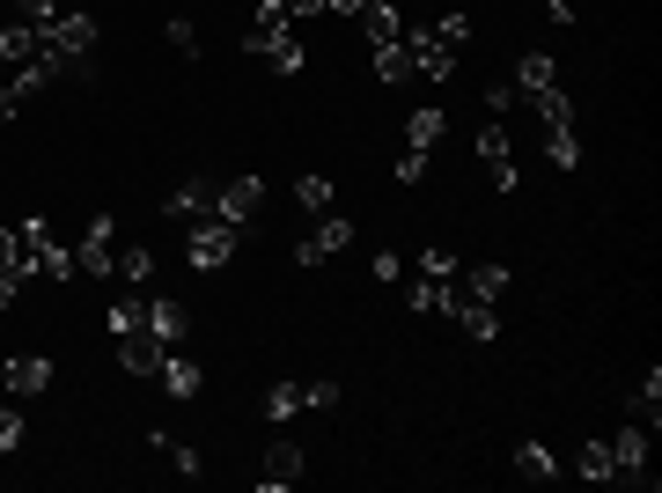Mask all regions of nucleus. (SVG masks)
<instances>
[{"label": "nucleus", "mask_w": 662, "mask_h": 493, "mask_svg": "<svg viewBox=\"0 0 662 493\" xmlns=\"http://www.w3.org/2000/svg\"><path fill=\"white\" fill-rule=\"evenodd\" d=\"M97 37H103V30H97L89 8H59V15L37 23V52L52 59V75H59V67H81V59L97 52Z\"/></svg>", "instance_id": "1"}, {"label": "nucleus", "mask_w": 662, "mask_h": 493, "mask_svg": "<svg viewBox=\"0 0 662 493\" xmlns=\"http://www.w3.org/2000/svg\"><path fill=\"white\" fill-rule=\"evenodd\" d=\"M15 272H23V280L30 272H59V280H74L81 266H74V250H59V236H52L45 214H30V222L15 228Z\"/></svg>", "instance_id": "2"}, {"label": "nucleus", "mask_w": 662, "mask_h": 493, "mask_svg": "<svg viewBox=\"0 0 662 493\" xmlns=\"http://www.w3.org/2000/svg\"><path fill=\"white\" fill-rule=\"evenodd\" d=\"M184 258H192V272H221L236 258V228L221 222V214H199L192 236H184Z\"/></svg>", "instance_id": "3"}, {"label": "nucleus", "mask_w": 662, "mask_h": 493, "mask_svg": "<svg viewBox=\"0 0 662 493\" xmlns=\"http://www.w3.org/2000/svg\"><path fill=\"white\" fill-rule=\"evenodd\" d=\"M74 266L89 272V280L119 272V222H111V214H97V222L81 228V244H74Z\"/></svg>", "instance_id": "4"}, {"label": "nucleus", "mask_w": 662, "mask_h": 493, "mask_svg": "<svg viewBox=\"0 0 662 493\" xmlns=\"http://www.w3.org/2000/svg\"><path fill=\"white\" fill-rule=\"evenodd\" d=\"M405 45V59H413L419 81H449L457 75V45H441V30H413V37H397Z\"/></svg>", "instance_id": "5"}, {"label": "nucleus", "mask_w": 662, "mask_h": 493, "mask_svg": "<svg viewBox=\"0 0 662 493\" xmlns=\"http://www.w3.org/2000/svg\"><path fill=\"white\" fill-rule=\"evenodd\" d=\"M346 244H354V222H346V214H317V228L294 244V266H324V258H339Z\"/></svg>", "instance_id": "6"}, {"label": "nucleus", "mask_w": 662, "mask_h": 493, "mask_svg": "<svg viewBox=\"0 0 662 493\" xmlns=\"http://www.w3.org/2000/svg\"><path fill=\"white\" fill-rule=\"evenodd\" d=\"M479 163H486L493 192H515V184H523V177H515V148H508V125H501V119H486V125H479Z\"/></svg>", "instance_id": "7"}, {"label": "nucleus", "mask_w": 662, "mask_h": 493, "mask_svg": "<svg viewBox=\"0 0 662 493\" xmlns=\"http://www.w3.org/2000/svg\"><path fill=\"white\" fill-rule=\"evenodd\" d=\"M258 206H266V177H236V184H221V192H214V214L228 228H244Z\"/></svg>", "instance_id": "8"}, {"label": "nucleus", "mask_w": 662, "mask_h": 493, "mask_svg": "<svg viewBox=\"0 0 662 493\" xmlns=\"http://www.w3.org/2000/svg\"><path fill=\"white\" fill-rule=\"evenodd\" d=\"M155 383H162L177 405H192V397L206 391V369H199L192 354H177V346H170V354H162V369H155Z\"/></svg>", "instance_id": "9"}, {"label": "nucleus", "mask_w": 662, "mask_h": 493, "mask_svg": "<svg viewBox=\"0 0 662 493\" xmlns=\"http://www.w3.org/2000/svg\"><path fill=\"white\" fill-rule=\"evenodd\" d=\"M0 383H8V397H37L52 383V361L45 354H8L0 361Z\"/></svg>", "instance_id": "10"}, {"label": "nucleus", "mask_w": 662, "mask_h": 493, "mask_svg": "<svg viewBox=\"0 0 662 493\" xmlns=\"http://www.w3.org/2000/svg\"><path fill=\"white\" fill-rule=\"evenodd\" d=\"M611 457H618V479H633V486H655V479H648V427H618L611 435Z\"/></svg>", "instance_id": "11"}, {"label": "nucleus", "mask_w": 662, "mask_h": 493, "mask_svg": "<svg viewBox=\"0 0 662 493\" xmlns=\"http://www.w3.org/2000/svg\"><path fill=\"white\" fill-rule=\"evenodd\" d=\"M288 30H294L288 0H266V8H258V15H250V30H244V52H250V59H258V52H266L272 37H288Z\"/></svg>", "instance_id": "12"}, {"label": "nucleus", "mask_w": 662, "mask_h": 493, "mask_svg": "<svg viewBox=\"0 0 662 493\" xmlns=\"http://www.w3.org/2000/svg\"><path fill=\"white\" fill-rule=\"evenodd\" d=\"M162 354H170V346L155 339V332H125V339H119V369L125 376H155V369H162Z\"/></svg>", "instance_id": "13"}, {"label": "nucleus", "mask_w": 662, "mask_h": 493, "mask_svg": "<svg viewBox=\"0 0 662 493\" xmlns=\"http://www.w3.org/2000/svg\"><path fill=\"white\" fill-rule=\"evenodd\" d=\"M508 81H515V97H538V89H552V81H560V67H552V52H523Z\"/></svg>", "instance_id": "14"}, {"label": "nucleus", "mask_w": 662, "mask_h": 493, "mask_svg": "<svg viewBox=\"0 0 662 493\" xmlns=\"http://www.w3.org/2000/svg\"><path fill=\"white\" fill-rule=\"evenodd\" d=\"M294 479H302V449H294V442H272L266 449V471H258V486L280 493V486H294Z\"/></svg>", "instance_id": "15"}, {"label": "nucleus", "mask_w": 662, "mask_h": 493, "mask_svg": "<svg viewBox=\"0 0 662 493\" xmlns=\"http://www.w3.org/2000/svg\"><path fill=\"white\" fill-rule=\"evenodd\" d=\"M405 302H413L419 317H449V310H457V288H449V280H427V272H419L413 288H405Z\"/></svg>", "instance_id": "16"}, {"label": "nucleus", "mask_w": 662, "mask_h": 493, "mask_svg": "<svg viewBox=\"0 0 662 493\" xmlns=\"http://www.w3.org/2000/svg\"><path fill=\"white\" fill-rule=\"evenodd\" d=\"M441 133H449V111H441V103H419L413 119H405V148H427V155H435Z\"/></svg>", "instance_id": "17"}, {"label": "nucleus", "mask_w": 662, "mask_h": 493, "mask_svg": "<svg viewBox=\"0 0 662 493\" xmlns=\"http://www.w3.org/2000/svg\"><path fill=\"white\" fill-rule=\"evenodd\" d=\"M361 23H368V45H375V52L405 37V15H397L391 0H368V8H361Z\"/></svg>", "instance_id": "18"}, {"label": "nucleus", "mask_w": 662, "mask_h": 493, "mask_svg": "<svg viewBox=\"0 0 662 493\" xmlns=\"http://www.w3.org/2000/svg\"><path fill=\"white\" fill-rule=\"evenodd\" d=\"M162 214H170V222H199V214H214V184H177V192L162 199Z\"/></svg>", "instance_id": "19"}, {"label": "nucleus", "mask_w": 662, "mask_h": 493, "mask_svg": "<svg viewBox=\"0 0 662 493\" xmlns=\"http://www.w3.org/2000/svg\"><path fill=\"white\" fill-rule=\"evenodd\" d=\"M457 295H464V302H501V295H508V266H471Z\"/></svg>", "instance_id": "20"}, {"label": "nucleus", "mask_w": 662, "mask_h": 493, "mask_svg": "<svg viewBox=\"0 0 662 493\" xmlns=\"http://www.w3.org/2000/svg\"><path fill=\"white\" fill-rule=\"evenodd\" d=\"M147 332L162 346H184V332H192V317L177 310V302H147Z\"/></svg>", "instance_id": "21"}, {"label": "nucleus", "mask_w": 662, "mask_h": 493, "mask_svg": "<svg viewBox=\"0 0 662 493\" xmlns=\"http://www.w3.org/2000/svg\"><path fill=\"white\" fill-rule=\"evenodd\" d=\"M449 317L464 324L471 339H501V310H493V302H464V295H457V310H449Z\"/></svg>", "instance_id": "22"}, {"label": "nucleus", "mask_w": 662, "mask_h": 493, "mask_svg": "<svg viewBox=\"0 0 662 493\" xmlns=\"http://www.w3.org/2000/svg\"><path fill=\"white\" fill-rule=\"evenodd\" d=\"M258 59H266L272 75H302V67H310V52H302V37H294V30H288V37H272Z\"/></svg>", "instance_id": "23"}, {"label": "nucleus", "mask_w": 662, "mask_h": 493, "mask_svg": "<svg viewBox=\"0 0 662 493\" xmlns=\"http://www.w3.org/2000/svg\"><path fill=\"white\" fill-rule=\"evenodd\" d=\"M515 471H523L530 486H545V479H560V464H552V449H545V442H515Z\"/></svg>", "instance_id": "24"}, {"label": "nucleus", "mask_w": 662, "mask_h": 493, "mask_svg": "<svg viewBox=\"0 0 662 493\" xmlns=\"http://www.w3.org/2000/svg\"><path fill=\"white\" fill-rule=\"evenodd\" d=\"M0 59H8V67L37 59V23H8V30H0Z\"/></svg>", "instance_id": "25"}, {"label": "nucleus", "mask_w": 662, "mask_h": 493, "mask_svg": "<svg viewBox=\"0 0 662 493\" xmlns=\"http://www.w3.org/2000/svg\"><path fill=\"white\" fill-rule=\"evenodd\" d=\"M103 324H111V339H125V332H147V302H141V295H119Z\"/></svg>", "instance_id": "26"}, {"label": "nucleus", "mask_w": 662, "mask_h": 493, "mask_svg": "<svg viewBox=\"0 0 662 493\" xmlns=\"http://www.w3.org/2000/svg\"><path fill=\"white\" fill-rule=\"evenodd\" d=\"M530 111H538V125H574V103H566L560 81H552V89H538V97H530Z\"/></svg>", "instance_id": "27"}, {"label": "nucleus", "mask_w": 662, "mask_h": 493, "mask_svg": "<svg viewBox=\"0 0 662 493\" xmlns=\"http://www.w3.org/2000/svg\"><path fill=\"white\" fill-rule=\"evenodd\" d=\"M633 419H640V427H655V419H662V369L640 376V391H633Z\"/></svg>", "instance_id": "28"}, {"label": "nucleus", "mask_w": 662, "mask_h": 493, "mask_svg": "<svg viewBox=\"0 0 662 493\" xmlns=\"http://www.w3.org/2000/svg\"><path fill=\"white\" fill-rule=\"evenodd\" d=\"M119 272H125V288H147V280H155V250H147V244H125L119 250Z\"/></svg>", "instance_id": "29"}, {"label": "nucleus", "mask_w": 662, "mask_h": 493, "mask_svg": "<svg viewBox=\"0 0 662 493\" xmlns=\"http://www.w3.org/2000/svg\"><path fill=\"white\" fill-rule=\"evenodd\" d=\"M294 413H310V405H302V383H272V391H266V419H280V427H288Z\"/></svg>", "instance_id": "30"}, {"label": "nucleus", "mask_w": 662, "mask_h": 493, "mask_svg": "<svg viewBox=\"0 0 662 493\" xmlns=\"http://www.w3.org/2000/svg\"><path fill=\"white\" fill-rule=\"evenodd\" d=\"M582 479H618V457H611V442H604V435H596V442H582Z\"/></svg>", "instance_id": "31"}, {"label": "nucleus", "mask_w": 662, "mask_h": 493, "mask_svg": "<svg viewBox=\"0 0 662 493\" xmlns=\"http://www.w3.org/2000/svg\"><path fill=\"white\" fill-rule=\"evenodd\" d=\"M545 155H552L560 170H574V163H582V141H574V125H545Z\"/></svg>", "instance_id": "32"}, {"label": "nucleus", "mask_w": 662, "mask_h": 493, "mask_svg": "<svg viewBox=\"0 0 662 493\" xmlns=\"http://www.w3.org/2000/svg\"><path fill=\"white\" fill-rule=\"evenodd\" d=\"M294 199H302L310 214H332V177H294Z\"/></svg>", "instance_id": "33"}, {"label": "nucleus", "mask_w": 662, "mask_h": 493, "mask_svg": "<svg viewBox=\"0 0 662 493\" xmlns=\"http://www.w3.org/2000/svg\"><path fill=\"white\" fill-rule=\"evenodd\" d=\"M375 75L391 81V89H397V81H413V59H405V45H383V52H375Z\"/></svg>", "instance_id": "34"}, {"label": "nucleus", "mask_w": 662, "mask_h": 493, "mask_svg": "<svg viewBox=\"0 0 662 493\" xmlns=\"http://www.w3.org/2000/svg\"><path fill=\"white\" fill-rule=\"evenodd\" d=\"M339 383H332V376H317V383H302V405H310V413H332V405H339Z\"/></svg>", "instance_id": "35"}, {"label": "nucleus", "mask_w": 662, "mask_h": 493, "mask_svg": "<svg viewBox=\"0 0 662 493\" xmlns=\"http://www.w3.org/2000/svg\"><path fill=\"white\" fill-rule=\"evenodd\" d=\"M419 272H427V280H449V272H457V250H419Z\"/></svg>", "instance_id": "36"}, {"label": "nucleus", "mask_w": 662, "mask_h": 493, "mask_svg": "<svg viewBox=\"0 0 662 493\" xmlns=\"http://www.w3.org/2000/svg\"><path fill=\"white\" fill-rule=\"evenodd\" d=\"M368 272L391 288V280H405V258H397V250H375V258H368Z\"/></svg>", "instance_id": "37"}, {"label": "nucleus", "mask_w": 662, "mask_h": 493, "mask_svg": "<svg viewBox=\"0 0 662 493\" xmlns=\"http://www.w3.org/2000/svg\"><path fill=\"white\" fill-rule=\"evenodd\" d=\"M441 45H464V37H471V15H464V8H457V15H441Z\"/></svg>", "instance_id": "38"}, {"label": "nucleus", "mask_w": 662, "mask_h": 493, "mask_svg": "<svg viewBox=\"0 0 662 493\" xmlns=\"http://www.w3.org/2000/svg\"><path fill=\"white\" fill-rule=\"evenodd\" d=\"M397 177H405V184H419V177H427V148H405V155H397Z\"/></svg>", "instance_id": "39"}, {"label": "nucleus", "mask_w": 662, "mask_h": 493, "mask_svg": "<svg viewBox=\"0 0 662 493\" xmlns=\"http://www.w3.org/2000/svg\"><path fill=\"white\" fill-rule=\"evenodd\" d=\"M15 442H23V413H8V405H0V457H8Z\"/></svg>", "instance_id": "40"}, {"label": "nucleus", "mask_w": 662, "mask_h": 493, "mask_svg": "<svg viewBox=\"0 0 662 493\" xmlns=\"http://www.w3.org/2000/svg\"><path fill=\"white\" fill-rule=\"evenodd\" d=\"M170 45H177V52H184V59H192V52H199V30H192V23H184V15H177V23H170Z\"/></svg>", "instance_id": "41"}, {"label": "nucleus", "mask_w": 662, "mask_h": 493, "mask_svg": "<svg viewBox=\"0 0 662 493\" xmlns=\"http://www.w3.org/2000/svg\"><path fill=\"white\" fill-rule=\"evenodd\" d=\"M508 103H515V81H493V89H486V111H493V119H501Z\"/></svg>", "instance_id": "42"}, {"label": "nucleus", "mask_w": 662, "mask_h": 493, "mask_svg": "<svg viewBox=\"0 0 662 493\" xmlns=\"http://www.w3.org/2000/svg\"><path fill=\"white\" fill-rule=\"evenodd\" d=\"M199 471H206V464H199V449H192V442H177V479H199Z\"/></svg>", "instance_id": "43"}, {"label": "nucleus", "mask_w": 662, "mask_h": 493, "mask_svg": "<svg viewBox=\"0 0 662 493\" xmlns=\"http://www.w3.org/2000/svg\"><path fill=\"white\" fill-rule=\"evenodd\" d=\"M15 295H23V272H15V266H0V310H8Z\"/></svg>", "instance_id": "44"}, {"label": "nucleus", "mask_w": 662, "mask_h": 493, "mask_svg": "<svg viewBox=\"0 0 662 493\" xmlns=\"http://www.w3.org/2000/svg\"><path fill=\"white\" fill-rule=\"evenodd\" d=\"M0 266H15V228H0Z\"/></svg>", "instance_id": "45"}, {"label": "nucleus", "mask_w": 662, "mask_h": 493, "mask_svg": "<svg viewBox=\"0 0 662 493\" xmlns=\"http://www.w3.org/2000/svg\"><path fill=\"white\" fill-rule=\"evenodd\" d=\"M317 8H324V0H288V15H294V23H302V15H317Z\"/></svg>", "instance_id": "46"}, {"label": "nucleus", "mask_w": 662, "mask_h": 493, "mask_svg": "<svg viewBox=\"0 0 662 493\" xmlns=\"http://www.w3.org/2000/svg\"><path fill=\"white\" fill-rule=\"evenodd\" d=\"M15 111H23V103H15V97H8V89H0V125L15 119Z\"/></svg>", "instance_id": "47"}, {"label": "nucleus", "mask_w": 662, "mask_h": 493, "mask_svg": "<svg viewBox=\"0 0 662 493\" xmlns=\"http://www.w3.org/2000/svg\"><path fill=\"white\" fill-rule=\"evenodd\" d=\"M324 8H339V15H361L368 0H324Z\"/></svg>", "instance_id": "48"}, {"label": "nucleus", "mask_w": 662, "mask_h": 493, "mask_svg": "<svg viewBox=\"0 0 662 493\" xmlns=\"http://www.w3.org/2000/svg\"><path fill=\"white\" fill-rule=\"evenodd\" d=\"M545 8H552V15H560V23H566V15H574V0H545Z\"/></svg>", "instance_id": "49"}, {"label": "nucleus", "mask_w": 662, "mask_h": 493, "mask_svg": "<svg viewBox=\"0 0 662 493\" xmlns=\"http://www.w3.org/2000/svg\"><path fill=\"white\" fill-rule=\"evenodd\" d=\"M0 81H8V59H0Z\"/></svg>", "instance_id": "50"}, {"label": "nucleus", "mask_w": 662, "mask_h": 493, "mask_svg": "<svg viewBox=\"0 0 662 493\" xmlns=\"http://www.w3.org/2000/svg\"><path fill=\"white\" fill-rule=\"evenodd\" d=\"M59 8H67V0H59Z\"/></svg>", "instance_id": "51"}]
</instances>
